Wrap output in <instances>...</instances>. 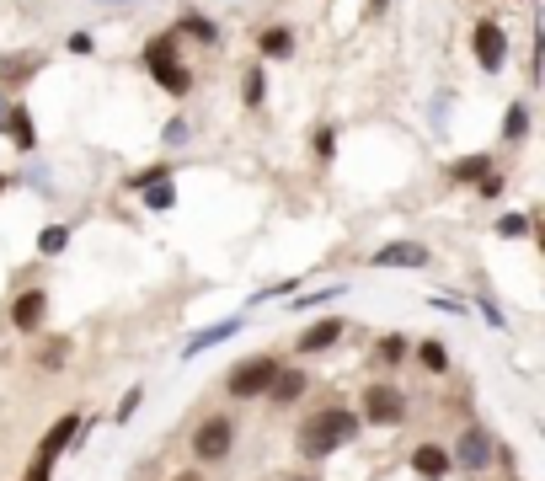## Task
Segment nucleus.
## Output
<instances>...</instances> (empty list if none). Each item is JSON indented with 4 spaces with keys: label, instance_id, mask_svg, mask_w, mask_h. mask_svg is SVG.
<instances>
[{
    "label": "nucleus",
    "instance_id": "f257e3e1",
    "mask_svg": "<svg viewBox=\"0 0 545 481\" xmlns=\"http://www.w3.org/2000/svg\"><path fill=\"white\" fill-rule=\"evenodd\" d=\"M353 433H358V417L348 407H321V412H310L300 423V455L326 460L332 449L353 444Z\"/></svg>",
    "mask_w": 545,
    "mask_h": 481
},
{
    "label": "nucleus",
    "instance_id": "f03ea898",
    "mask_svg": "<svg viewBox=\"0 0 545 481\" xmlns=\"http://www.w3.org/2000/svg\"><path fill=\"white\" fill-rule=\"evenodd\" d=\"M230 444H236V423L220 412V417H204V423L193 428V455L198 460H225Z\"/></svg>",
    "mask_w": 545,
    "mask_h": 481
},
{
    "label": "nucleus",
    "instance_id": "7ed1b4c3",
    "mask_svg": "<svg viewBox=\"0 0 545 481\" xmlns=\"http://www.w3.org/2000/svg\"><path fill=\"white\" fill-rule=\"evenodd\" d=\"M278 375V359H252V364H241V369H230V396H241V401H252V396H268V385Z\"/></svg>",
    "mask_w": 545,
    "mask_h": 481
},
{
    "label": "nucleus",
    "instance_id": "20e7f679",
    "mask_svg": "<svg viewBox=\"0 0 545 481\" xmlns=\"http://www.w3.org/2000/svg\"><path fill=\"white\" fill-rule=\"evenodd\" d=\"M364 417L369 423H380V428H396L401 417H407V396L391 391V385H369L364 391Z\"/></svg>",
    "mask_w": 545,
    "mask_h": 481
},
{
    "label": "nucleus",
    "instance_id": "39448f33",
    "mask_svg": "<svg viewBox=\"0 0 545 481\" xmlns=\"http://www.w3.org/2000/svg\"><path fill=\"white\" fill-rule=\"evenodd\" d=\"M455 460H460V471H487V465L497 460L492 433L487 428H465L460 439H455Z\"/></svg>",
    "mask_w": 545,
    "mask_h": 481
},
{
    "label": "nucleus",
    "instance_id": "423d86ee",
    "mask_svg": "<svg viewBox=\"0 0 545 481\" xmlns=\"http://www.w3.org/2000/svg\"><path fill=\"white\" fill-rule=\"evenodd\" d=\"M471 49H476V59H481V70H503V59H508V33H503L497 22H476Z\"/></svg>",
    "mask_w": 545,
    "mask_h": 481
},
{
    "label": "nucleus",
    "instance_id": "0eeeda50",
    "mask_svg": "<svg viewBox=\"0 0 545 481\" xmlns=\"http://www.w3.org/2000/svg\"><path fill=\"white\" fill-rule=\"evenodd\" d=\"M81 412H65V417H59V423L49 428V433H43V444H38V460H59V455H65V449H70V439H81Z\"/></svg>",
    "mask_w": 545,
    "mask_h": 481
},
{
    "label": "nucleus",
    "instance_id": "6e6552de",
    "mask_svg": "<svg viewBox=\"0 0 545 481\" xmlns=\"http://www.w3.org/2000/svg\"><path fill=\"white\" fill-rule=\"evenodd\" d=\"M375 268H428V246L423 241H391L375 252Z\"/></svg>",
    "mask_w": 545,
    "mask_h": 481
},
{
    "label": "nucleus",
    "instance_id": "1a4fd4ad",
    "mask_svg": "<svg viewBox=\"0 0 545 481\" xmlns=\"http://www.w3.org/2000/svg\"><path fill=\"white\" fill-rule=\"evenodd\" d=\"M43 310H49V300H43V289H27V294H17V305H11V327H17V332H38V327H43Z\"/></svg>",
    "mask_w": 545,
    "mask_h": 481
},
{
    "label": "nucleus",
    "instance_id": "9d476101",
    "mask_svg": "<svg viewBox=\"0 0 545 481\" xmlns=\"http://www.w3.org/2000/svg\"><path fill=\"white\" fill-rule=\"evenodd\" d=\"M337 337H342V321H337V316H321L316 327H305V332H300L294 353H321V348H332Z\"/></svg>",
    "mask_w": 545,
    "mask_h": 481
},
{
    "label": "nucleus",
    "instance_id": "9b49d317",
    "mask_svg": "<svg viewBox=\"0 0 545 481\" xmlns=\"http://www.w3.org/2000/svg\"><path fill=\"white\" fill-rule=\"evenodd\" d=\"M449 465H455V460H449L439 444H417V449H412V471H417V476H428V481H444V476H449Z\"/></svg>",
    "mask_w": 545,
    "mask_h": 481
},
{
    "label": "nucleus",
    "instance_id": "f8f14e48",
    "mask_svg": "<svg viewBox=\"0 0 545 481\" xmlns=\"http://www.w3.org/2000/svg\"><path fill=\"white\" fill-rule=\"evenodd\" d=\"M230 332H241V316H230V321H220V327H204V332H193L188 337V348H182V359H198L204 348H214V343H225Z\"/></svg>",
    "mask_w": 545,
    "mask_h": 481
},
{
    "label": "nucleus",
    "instance_id": "ddd939ff",
    "mask_svg": "<svg viewBox=\"0 0 545 481\" xmlns=\"http://www.w3.org/2000/svg\"><path fill=\"white\" fill-rule=\"evenodd\" d=\"M150 75H155V81H161V86L171 91V97H188V86H193V75L182 70L177 59H161V65H150Z\"/></svg>",
    "mask_w": 545,
    "mask_h": 481
},
{
    "label": "nucleus",
    "instance_id": "4468645a",
    "mask_svg": "<svg viewBox=\"0 0 545 481\" xmlns=\"http://www.w3.org/2000/svg\"><path fill=\"white\" fill-rule=\"evenodd\" d=\"M268 396L278 401V407H289L294 396H305V375H300V369H278L273 385H268Z\"/></svg>",
    "mask_w": 545,
    "mask_h": 481
},
{
    "label": "nucleus",
    "instance_id": "2eb2a0df",
    "mask_svg": "<svg viewBox=\"0 0 545 481\" xmlns=\"http://www.w3.org/2000/svg\"><path fill=\"white\" fill-rule=\"evenodd\" d=\"M38 65H43L38 54H6V59H0V81L17 86V81H27V75H33Z\"/></svg>",
    "mask_w": 545,
    "mask_h": 481
},
{
    "label": "nucleus",
    "instance_id": "dca6fc26",
    "mask_svg": "<svg viewBox=\"0 0 545 481\" xmlns=\"http://www.w3.org/2000/svg\"><path fill=\"white\" fill-rule=\"evenodd\" d=\"M487 172H492V161H487V155H465V161L449 166V177H455V182H481Z\"/></svg>",
    "mask_w": 545,
    "mask_h": 481
},
{
    "label": "nucleus",
    "instance_id": "f3484780",
    "mask_svg": "<svg viewBox=\"0 0 545 481\" xmlns=\"http://www.w3.org/2000/svg\"><path fill=\"white\" fill-rule=\"evenodd\" d=\"M262 54H268V59H289V54H294L289 27H268V33H262Z\"/></svg>",
    "mask_w": 545,
    "mask_h": 481
},
{
    "label": "nucleus",
    "instance_id": "a211bd4d",
    "mask_svg": "<svg viewBox=\"0 0 545 481\" xmlns=\"http://www.w3.org/2000/svg\"><path fill=\"white\" fill-rule=\"evenodd\" d=\"M11 134H17V150L38 145V129H33V118H27V107H11Z\"/></svg>",
    "mask_w": 545,
    "mask_h": 481
},
{
    "label": "nucleus",
    "instance_id": "6ab92c4d",
    "mask_svg": "<svg viewBox=\"0 0 545 481\" xmlns=\"http://www.w3.org/2000/svg\"><path fill=\"white\" fill-rule=\"evenodd\" d=\"M417 364H423V369H433V375H444V369H449V353H444V343H433V337H428V343H417Z\"/></svg>",
    "mask_w": 545,
    "mask_h": 481
},
{
    "label": "nucleus",
    "instance_id": "aec40b11",
    "mask_svg": "<svg viewBox=\"0 0 545 481\" xmlns=\"http://www.w3.org/2000/svg\"><path fill=\"white\" fill-rule=\"evenodd\" d=\"M182 33H193V38L214 43V38H220V27H214L209 17H198V11H182Z\"/></svg>",
    "mask_w": 545,
    "mask_h": 481
},
{
    "label": "nucleus",
    "instance_id": "412c9836",
    "mask_svg": "<svg viewBox=\"0 0 545 481\" xmlns=\"http://www.w3.org/2000/svg\"><path fill=\"white\" fill-rule=\"evenodd\" d=\"M380 364H407V337H401V332L380 337Z\"/></svg>",
    "mask_w": 545,
    "mask_h": 481
},
{
    "label": "nucleus",
    "instance_id": "4be33fe9",
    "mask_svg": "<svg viewBox=\"0 0 545 481\" xmlns=\"http://www.w3.org/2000/svg\"><path fill=\"white\" fill-rule=\"evenodd\" d=\"M43 257H59V252H65V246H70V225H49V230H43Z\"/></svg>",
    "mask_w": 545,
    "mask_h": 481
},
{
    "label": "nucleus",
    "instance_id": "5701e85b",
    "mask_svg": "<svg viewBox=\"0 0 545 481\" xmlns=\"http://www.w3.org/2000/svg\"><path fill=\"white\" fill-rule=\"evenodd\" d=\"M145 204H150V209H171V204H177V193H171V177H161L155 188H145Z\"/></svg>",
    "mask_w": 545,
    "mask_h": 481
},
{
    "label": "nucleus",
    "instance_id": "b1692460",
    "mask_svg": "<svg viewBox=\"0 0 545 481\" xmlns=\"http://www.w3.org/2000/svg\"><path fill=\"white\" fill-rule=\"evenodd\" d=\"M65 353H70V343H65V337H54V343L38 353V364H43V369H65Z\"/></svg>",
    "mask_w": 545,
    "mask_h": 481
},
{
    "label": "nucleus",
    "instance_id": "393cba45",
    "mask_svg": "<svg viewBox=\"0 0 545 481\" xmlns=\"http://www.w3.org/2000/svg\"><path fill=\"white\" fill-rule=\"evenodd\" d=\"M241 97H246V107H262V70H257V65L246 70V81H241Z\"/></svg>",
    "mask_w": 545,
    "mask_h": 481
},
{
    "label": "nucleus",
    "instance_id": "a878e982",
    "mask_svg": "<svg viewBox=\"0 0 545 481\" xmlns=\"http://www.w3.org/2000/svg\"><path fill=\"white\" fill-rule=\"evenodd\" d=\"M524 230H529V220H524V214H503V220H497V236H503V241H519Z\"/></svg>",
    "mask_w": 545,
    "mask_h": 481
},
{
    "label": "nucleus",
    "instance_id": "bb28decb",
    "mask_svg": "<svg viewBox=\"0 0 545 481\" xmlns=\"http://www.w3.org/2000/svg\"><path fill=\"white\" fill-rule=\"evenodd\" d=\"M139 401H145V391H139V385H134V391H129V396H123V401H118V412H113V423H129V417L139 412Z\"/></svg>",
    "mask_w": 545,
    "mask_h": 481
},
{
    "label": "nucleus",
    "instance_id": "cd10ccee",
    "mask_svg": "<svg viewBox=\"0 0 545 481\" xmlns=\"http://www.w3.org/2000/svg\"><path fill=\"white\" fill-rule=\"evenodd\" d=\"M332 150H337V129H316V155L332 161Z\"/></svg>",
    "mask_w": 545,
    "mask_h": 481
},
{
    "label": "nucleus",
    "instance_id": "c85d7f7f",
    "mask_svg": "<svg viewBox=\"0 0 545 481\" xmlns=\"http://www.w3.org/2000/svg\"><path fill=\"white\" fill-rule=\"evenodd\" d=\"M503 188H508V182L497 177V172H487V177H481V188H476V193H481V198H503Z\"/></svg>",
    "mask_w": 545,
    "mask_h": 481
},
{
    "label": "nucleus",
    "instance_id": "c756f323",
    "mask_svg": "<svg viewBox=\"0 0 545 481\" xmlns=\"http://www.w3.org/2000/svg\"><path fill=\"white\" fill-rule=\"evenodd\" d=\"M524 129H529V113H524V107H513V113H508V139H524Z\"/></svg>",
    "mask_w": 545,
    "mask_h": 481
},
{
    "label": "nucleus",
    "instance_id": "7c9ffc66",
    "mask_svg": "<svg viewBox=\"0 0 545 481\" xmlns=\"http://www.w3.org/2000/svg\"><path fill=\"white\" fill-rule=\"evenodd\" d=\"M49 476H54V465H49V460H33V465H27V476H22V481H49Z\"/></svg>",
    "mask_w": 545,
    "mask_h": 481
},
{
    "label": "nucleus",
    "instance_id": "2f4dec72",
    "mask_svg": "<svg viewBox=\"0 0 545 481\" xmlns=\"http://www.w3.org/2000/svg\"><path fill=\"white\" fill-rule=\"evenodd\" d=\"M0 129H11V107H6V97H0Z\"/></svg>",
    "mask_w": 545,
    "mask_h": 481
},
{
    "label": "nucleus",
    "instance_id": "473e14b6",
    "mask_svg": "<svg viewBox=\"0 0 545 481\" xmlns=\"http://www.w3.org/2000/svg\"><path fill=\"white\" fill-rule=\"evenodd\" d=\"M177 481H204V476H193V471H188V476H177Z\"/></svg>",
    "mask_w": 545,
    "mask_h": 481
},
{
    "label": "nucleus",
    "instance_id": "72a5a7b5",
    "mask_svg": "<svg viewBox=\"0 0 545 481\" xmlns=\"http://www.w3.org/2000/svg\"><path fill=\"white\" fill-rule=\"evenodd\" d=\"M284 481H310V476H284Z\"/></svg>",
    "mask_w": 545,
    "mask_h": 481
},
{
    "label": "nucleus",
    "instance_id": "f704fd0d",
    "mask_svg": "<svg viewBox=\"0 0 545 481\" xmlns=\"http://www.w3.org/2000/svg\"><path fill=\"white\" fill-rule=\"evenodd\" d=\"M107 6H123V0H107Z\"/></svg>",
    "mask_w": 545,
    "mask_h": 481
},
{
    "label": "nucleus",
    "instance_id": "c9c22d12",
    "mask_svg": "<svg viewBox=\"0 0 545 481\" xmlns=\"http://www.w3.org/2000/svg\"><path fill=\"white\" fill-rule=\"evenodd\" d=\"M0 188H6V177H0Z\"/></svg>",
    "mask_w": 545,
    "mask_h": 481
}]
</instances>
